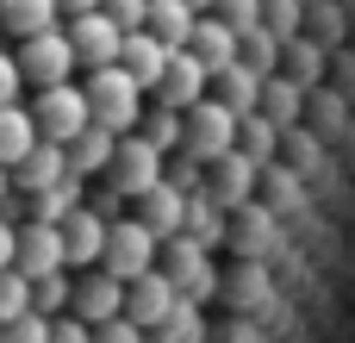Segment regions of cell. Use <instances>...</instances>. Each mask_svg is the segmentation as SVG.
Masks as SVG:
<instances>
[{
    "label": "cell",
    "mask_w": 355,
    "mask_h": 343,
    "mask_svg": "<svg viewBox=\"0 0 355 343\" xmlns=\"http://www.w3.org/2000/svg\"><path fill=\"white\" fill-rule=\"evenodd\" d=\"M87 106H94V125H106L112 137H137L144 119H150V112H144V87L125 75V62L87 75Z\"/></svg>",
    "instance_id": "obj_1"
},
{
    "label": "cell",
    "mask_w": 355,
    "mask_h": 343,
    "mask_svg": "<svg viewBox=\"0 0 355 343\" xmlns=\"http://www.w3.org/2000/svg\"><path fill=\"white\" fill-rule=\"evenodd\" d=\"M100 269L131 287V281H144L150 269H162V237L131 212V219H119V225L106 231V262H100Z\"/></svg>",
    "instance_id": "obj_2"
},
{
    "label": "cell",
    "mask_w": 355,
    "mask_h": 343,
    "mask_svg": "<svg viewBox=\"0 0 355 343\" xmlns=\"http://www.w3.org/2000/svg\"><path fill=\"white\" fill-rule=\"evenodd\" d=\"M162 275H168V281H175V294H181V300H193V306H206V300H218V294H225V275H218L212 250H200L193 237L162 244Z\"/></svg>",
    "instance_id": "obj_3"
},
{
    "label": "cell",
    "mask_w": 355,
    "mask_h": 343,
    "mask_svg": "<svg viewBox=\"0 0 355 343\" xmlns=\"http://www.w3.org/2000/svg\"><path fill=\"white\" fill-rule=\"evenodd\" d=\"M37 131H44V144H75V137H87L94 131V106H87V87H50V94H37Z\"/></svg>",
    "instance_id": "obj_4"
},
{
    "label": "cell",
    "mask_w": 355,
    "mask_h": 343,
    "mask_svg": "<svg viewBox=\"0 0 355 343\" xmlns=\"http://www.w3.org/2000/svg\"><path fill=\"white\" fill-rule=\"evenodd\" d=\"M237 131H243V119H237L231 106L206 100V106H193V112H187V156L212 169V162L237 156Z\"/></svg>",
    "instance_id": "obj_5"
},
{
    "label": "cell",
    "mask_w": 355,
    "mask_h": 343,
    "mask_svg": "<svg viewBox=\"0 0 355 343\" xmlns=\"http://www.w3.org/2000/svg\"><path fill=\"white\" fill-rule=\"evenodd\" d=\"M19 56V69H25V81L37 87V94H50V87H69V75H75V44H69V31H44V37H31V44H19L12 50Z\"/></svg>",
    "instance_id": "obj_6"
},
{
    "label": "cell",
    "mask_w": 355,
    "mask_h": 343,
    "mask_svg": "<svg viewBox=\"0 0 355 343\" xmlns=\"http://www.w3.org/2000/svg\"><path fill=\"white\" fill-rule=\"evenodd\" d=\"M131 206L144 200V194H156L162 181H168V156L156 150V144H144V137H125L119 144V162H112V175H106Z\"/></svg>",
    "instance_id": "obj_7"
},
{
    "label": "cell",
    "mask_w": 355,
    "mask_h": 343,
    "mask_svg": "<svg viewBox=\"0 0 355 343\" xmlns=\"http://www.w3.org/2000/svg\"><path fill=\"white\" fill-rule=\"evenodd\" d=\"M19 275L25 281L69 275V237H62V225H44V219L19 225Z\"/></svg>",
    "instance_id": "obj_8"
},
{
    "label": "cell",
    "mask_w": 355,
    "mask_h": 343,
    "mask_svg": "<svg viewBox=\"0 0 355 343\" xmlns=\"http://www.w3.org/2000/svg\"><path fill=\"white\" fill-rule=\"evenodd\" d=\"M206 100H212V69H206L193 50H175V56H168V75H162V87H156V106L193 112V106H206Z\"/></svg>",
    "instance_id": "obj_9"
},
{
    "label": "cell",
    "mask_w": 355,
    "mask_h": 343,
    "mask_svg": "<svg viewBox=\"0 0 355 343\" xmlns=\"http://www.w3.org/2000/svg\"><path fill=\"white\" fill-rule=\"evenodd\" d=\"M256 194H262V169L237 150V156H225V162H212L206 169V200H218L231 219L243 212V206H256Z\"/></svg>",
    "instance_id": "obj_10"
},
{
    "label": "cell",
    "mask_w": 355,
    "mask_h": 343,
    "mask_svg": "<svg viewBox=\"0 0 355 343\" xmlns=\"http://www.w3.org/2000/svg\"><path fill=\"white\" fill-rule=\"evenodd\" d=\"M125 294H131V287H125L119 275L94 269V275H75V306H69V312H75L81 325H94V331H100V325L125 319Z\"/></svg>",
    "instance_id": "obj_11"
},
{
    "label": "cell",
    "mask_w": 355,
    "mask_h": 343,
    "mask_svg": "<svg viewBox=\"0 0 355 343\" xmlns=\"http://www.w3.org/2000/svg\"><path fill=\"white\" fill-rule=\"evenodd\" d=\"M175 306H181V294H175V281H168L162 269H150V275L131 281V294H125V319H131L137 331H150V337L175 319Z\"/></svg>",
    "instance_id": "obj_12"
},
{
    "label": "cell",
    "mask_w": 355,
    "mask_h": 343,
    "mask_svg": "<svg viewBox=\"0 0 355 343\" xmlns=\"http://www.w3.org/2000/svg\"><path fill=\"white\" fill-rule=\"evenodd\" d=\"M62 31H69L75 56L87 62V75H94V69H112V62L125 56V31H119V25L106 19V12H87V19H69Z\"/></svg>",
    "instance_id": "obj_13"
},
{
    "label": "cell",
    "mask_w": 355,
    "mask_h": 343,
    "mask_svg": "<svg viewBox=\"0 0 355 343\" xmlns=\"http://www.w3.org/2000/svg\"><path fill=\"white\" fill-rule=\"evenodd\" d=\"M231 244H237V262H268V250H281V219L256 200L231 219Z\"/></svg>",
    "instance_id": "obj_14"
},
{
    "label": "cell",
    "mask_w": 355,
    "mask_h": 343,
    "mask_svg": "<svg viewBox=\"0 0 355 343\" xmlns=\"http://www.w3.org/2000/svg\"><path fill=\"white\" fill-rule=\"evenodd\" d=\"M106 219L94 212V206H81L69 225H62V237H69V269H81V275H94L100 262H106Z\"/></svg>",
    "instance_id": "obj_15"
},
{
    "label": "cell",
    "mask_w": 355,
    "mask_h": 343,
    "mask_svg": "<svg viewBox=\"0 0 355 343\" xmlns=\"http://www.w3.org/2000/svg\"><path fill=\"white\" fill-rule=\"evenodd\" d=\"M168 56H175V50H168L162 37H150V31H131L119 62H125V75H131L144 94H156V87H162V75H168Z\"/></svg>",
    "instance_id": "obj_16"
},
{
    "label": "cell",
    "mask_w": 355,
    "mask_h": 343,
    "mask_svg": "<svg viewBox=\"0 0 355 343\" xmlns=\"http://www.w3.org/2000/svg\"><path fill=\"white\" fill-rule=\"evenodd\" d=\"M62 181H75V169H69V150H62V144H37V150H31V162H25V169H12V187H19V194H31V200H37V194H50V187H62Z\"/></svg>",
    "instance_id": "obj_17"
},
{
    "label": "cell",
    "mask_w": 355,
    "mask_h": 343,
    "mask_svg": "<svg viewBox=\"0 0 355 343\" xmlns=\"http://www.w3.org/2000/svg\"><path fill=\"white\" fill-rule=\"evenodd\" d=\"M187 206H193V200H187L181 187H168V181H162L156 194H144V200H137V219H144L162 244H175V237H187Z\"/></svg>",
    "instance_id": "obj_18"
},
{
    "label": "cell",
    "mask_w": 355,
    "mask_h": 343,
    "mask_svg": "<svg viewBox=\"0 0 355 343\" xmlns=\"http://www.w3.org/2000/svg\"><path fill=\"white\" fill-rule=\"evenodd\" d=\"M37 144H44V131H37L31 106H0V169H25Z\"/></svg>",
    "instance_id": "obj_19"
},
{
    "label": "cell",
    "mask_w": 355,
    "mask_h": 343,
    "mask_svg": "<svg viewBox=\"0 0 355 343\" xmlns=\"http://www.w3.org/2000/svg\"><path fill=\"white\" fill-rule=\"evenodd\" d=\"M0 25L19 44H31L44 31H62V0H0Z\"/></svg>",
    "instance_id": "obj_20"
},
{
    "label": "cell",
    "mask_w": 355,
    "mask_h": 343,
    "mask_svg": "<svg viewBox=\"0 0 355 343\" xmlns=\"http://www.w3.org/2000/svg\"><path fill=\"white\" fill-rule=\"evenodd\" d=\"M262 206H268L275 219H281V212H287V219H306V212H312L306 175H300V169H281V162L262 169Z\"/></svg>",
    "instance_id": "obj_21"
},
{
    "label": "cell",
    "mask_w": 355,
    "mask_h": 343,
    "mask_svg": "<svg viewBox=\"0 0 355 343\" xmlns=\"http://www.w3.org/2000/svg\"><path fill=\"white\" fill-rule=\"evenodd\" d=\"M225 300L237 312H275V269L268 262H237V275L225 281Z\"/></svg>",
    "instance_id": "obj_22"
},
{
    "label": "cell",
    "mask_w": 355,
    "mask_h": 343,
    "mask_svg": "<svg viewBox=\"0 0 355 343\" xmlns=\"http://www.w3.org/2000/svg\"><path fill=\"white\" fill-rule=\"evenodd\" d=\"M262 87H268V81H262V75H250L243 62H231L225 75H212V100H218V106H231L237 119H256V112H262Z\"/></svg>",
    "instance_id": "obj_23"
},
{
    "label": "cell",
    "mask_w": 355,
    "mask_h": 343,
    "mask_svg": "<svg viewBox=\"0 0 355 343\" xmlns=\"http://www.w3.org/2000/svg\"><path fill=\"white\" fill-rule=\"evenodd\" d=\"M119 144H125V137H112L106 125H94L87 137H75V144H69V169H75V181L112 175V162H119Z\"/></svg>",
    "instance_id": "obj_24"
},
{
    "label": "cell",
    "mask_w": 355,
    "mask_h": 343,
    "mask_svg": "<svg viewBox=\"0 0 355 343\" xmlns=\"http://www.w3.org/2000/svg\"><path fill=\"white\" fill-rule=\"evenodd\" d=\"M237 44H243V37H237V31H231V25H225V19H212V12H206V19H200V31H193V44H187V50H193V56H200V62H206V69H212V75H225V69H231V62H237Z\"/></svg>",
    "instance_id": "obj_25"
},
{
    "label": "cell",
    "mask_w": 355,
    "mask_h": 343,
    "mask_svg": "<svg viewBox=\"0 0 355 343\" xmlns=\"http://www.w3.org/2000/svg\"><path fill=\"white\" fill-rule=\"evenodd\" d=\"M306 106H312V94H306V87H293L287 75H275V81L262 87V119H275V125H281L287 137L300 131V119H306Z\"/></svg>",
    "instance_id": "obj_26"
},
{
    "label": "cell",
    "mask_w": 355,
    "mask_h": 343,
    "mask_svg": "<svg viewBox=\"0 0 355 343\" xmlns=\"http://www.w3.org/2000/svg\"><path fill=\"white\" fill-rule=\"evenodd\" d=\"M193 31H200V12H193L187 0H156V6H150V37H162L168 50H187Z\"/></svg>",
    "instance_id": "obj_27"
},
{
    "label": "cell",
    "mask_w": 355,
    "mask_h": 343,
    "mask_svg": "<svg viewBox=\"0 0 355 343\" xmlns=\"http://www.w3.org/2000/svg\"><path fill=\"white\" fill-rule=\"evenodd\" d=\"M187 237H193L200 250H218V244H231V212H225L218 200H206V194H200V200L187 206Z\"/></svg>",
    "instance_id": "obj_28"
},
{
    "label": "cell",
    "mask_w": 355,
    "mask_h": 343,
    "mask_svg": "<svg viewBox=\"0 0 355 343\" xmlns=\"http://www.w3.org/2000/svg\"><path fill=\"white\" fill-rule=\"evenodd\" d=\"M237 62H243L250 75H262V81H275V75H281V62H287V44H281L275 31H250V37L237 44Z\"/></svg>",
    "instance_id": "obj_29"
},
{
    "label": "cell",
    "mask_w": 355,
    "mask_h": 343,
    "mask_svg": "<svg viewBox=\"0 0 355 343\" xmlns=\"http://www.w3.org/2000/svg\"><path fill=\"white\" fill-rule=\"evenodd\" d=\"M324 44H312V37H300V44H287V62H281V75L293 81V87H306V94H318V81H324Z\"/></svg>",
    "instance_id": "obj_30"
},
{
    "label": "cell",
    "mask_w": 355,
    "mask_h": 343,
    "mask_svg": "<svg viewBox=\"0 0 355 343\" xmlns=\"http://www.w3.org/2000/svg\"><path fill=\"white\" fill-rule=\"evenodd\" d=\"M144 144H156L162 156H181L187 150V112H168V106H150V119H144V131H137Z\"/></svg>",
    "instance_id": "obj_31"
},
{
    "label": "cell",
    "mask_w": 355,
    "mask_h": 343,
    "mask_svg": "<svg viewBox=\"0 0 355 343\" xmlns=\"http://www.w3.org/2000/svg\"><path fill=\"white\" fill-rule=\"evenodd\" d=\"M281 137H287V131H281L275 119H262V112H256V119H243V131H237V150H243L256 169H275V150H281Z\"/></svg>",
    "instance_id": "obj_32"
},
{
    "label": "cell",
    "mask_w": 355,
    "mask_h": 343,
    "mask_svg": "<svg viewBox=\"0 0 355 343\" xmlns=\"http://www.w3.org/2000/svg\"><path fill=\"white\" fill-rule=\"evenodd\" d=\"M306 37L324 44V50L343 44V37H349V6H343V0H312V6H306Z\"/></svg>",
    "instance_id": "obj_33"
},
{
    "label": "cell",
    "mask_w": 355,
    "mask_h": 343,
    "mask_svg": "<svg viewBox=\"0 0 355 343\" xmlns=\"http://www.w3.org/2000/svg\"><path fill=\"white\" fill-rule=\"evenodd\" d=\"M306 6L312 0H262V31H275L281 44H300L306 37Z\"/></svg>",
    "instance_id": "obj_34"
},
{
    "label": "cell",
    "mask_w": 355,
    "mask_h": 343,
    "mask_svg": "<svg viewBox=\"0 0 355 343\" xmlns=\"http://www.w3.org/2000/svg\"><path fill=\"white\" fill-rule=\"evenodd\" d=\"M150 343H212V325H206V312H200L193 300H181V306H175V319H168Z\"/></svg>",
    "instance_id": "obj_35"
},
{
    "label": "cell",
    "mask_w": 355,
    "mask_h": 343,
    "mask_svg": "<svg viewBox=\"0 0 355 343\" xmlns=\"http://www.w3.org/2000/svg\"><path fill=\"white\" fill-rule=\"evenodd\" d=\"M62 306H75V281H69V275L31 281V312H44V319H62Z\"/></svg>",
    "instance_id": "obj_36"
},
{
    "label": "cell",
    "mask_w": 355,
    "mask_h": 343,
    "mask_svg": "<svg viewBox=\"0 0 355 343\" xmlns=\"http://www.w3.org/2000/svg\"><path fill=\"white\" fill-rule=\"evenodd\" d=\"M25 312H31V281H25L19 269H6V275H0V331L19 325Z\"/></svg>",
    "instance_id": "obj_37"
},
{
    "label": "cell",
    "mask_w": 355,
    "mask_h": 343,
    "mask_svg": "<svg viewBox=\"0 0 355 343\" xmlns=\"http://www.w3.org/2000/svg\"><path fill=\"white\" fill-rule=\"evenodd\" d=\"M212 19H225L237 37H250V31H262V0H218Z\"/></svg>",
    "instance_id": "obj_38"
},
{
    "label": "cell",
    "mask_w": 355,
    "mask_h": 343,
    "mask_svg": "<svg viewBox=\"0 0 355 343\" xmlns=\"http://www.w3.org/2000/svg\"><path fill=\"white\" fill-rule=\"evenodd\" d=\"M150 6H156V0H106L100 12H106V19L131 37V31H150Z\"/></svg>",
    "instance_id": "obj_39"
},
{
    "label": "cell",
    "mask_w": 355,
    "mask_h": 343,
    "mask_svg": "<svg viewBox=\"0 0 355 343\" xmlns=\"http://www.w3.org/2000/svg\"><path fill=\"white\" fill-rule=\"evenodd\" d=\"M0 343H50V319H44V312H25L19 325L0 331Z\"/></svg>",
    "instance_id": "obj_40"
},
{
    "label": "cell",
    "mask_w": 355,
    "mask_h": 343,
    "mask_svg": "<svg viewBox=\"0 0 355 343\" xmlns=\"http://www.w3.org/2000/svg\"><path fill=\"white\" fill-rule=\"evenodd\" d=\"M19 87H25V69H19V56L0 50V106H19Z\"/></svg>",
    "instance_id": "obj_41"
},
{
    "label": "cell",
    "mask_w": 355,
    "mask_h": 343,
    "mask_svg": "<svg viewBox=\"0 0 355 343\" xmlns=\"http://www.w3.org/2000/svg\"><path fill=\"white\" fill-rule=\"evenodd\" d=\"M50 343H94V325H81L75 312H62V319H50Z\"/></svg>",
    "instance_id": "obj_42"
},
{
    "label": "cell",
    "mask_w": 355,
    "mask_h": 343,
    "mask_svg": "<svg viewBox=\"0 0 355 343\" xmlns=\"http://www.w3.org/2000/svg\"><path fill=\"white\" fill-rule=\"evenodd\" d=\"M94 343H150V331H137L131 319H112V325H100Z\"/></svg>",
    "instance_id": "obj_43"
},
{
    "label": "cell",
    "mask_w": 355,
    "mask_h": 343,
    "mask_svg": "<svg viewBox=\"0 0 355 343\" xmlns=\"http://www.w3.org/2000/svg\"><path fill=\"white\" fill-rule=\"evenodd\" d=\"M6 269H19V225L12 219H0V275Z\"/></svg>",
    "instance_id": "obj_44"
},
{
    "label": "cell",
    "mask_w": 355,
    "mask_h": 343,
    "mask_svg": "<svg viewBox=\"0 0 355 343\" xmlns=\"http://www.w3.org/2000/svg\"><path fill=\"white\" fill-rule=\"evenodd\" d=\"M106 0H62V19H87V12H100Z\"/></svg>",
    "instance_id": "obj_45"
},
{
    "label": "cell",
    "mask_w": 355,
    "mask_h": 343,
    "mask_svg": "<svg viewBox=\"0 0 355 343\" xmlns=\"http://www.w3.org/2000/svg\"><path fill=\"white\" fill-rule=\"evenodd\" d=\"M12 212V169H0V219Z\"/></svg>",
    "instance_id": "obj_46"
},
{
    "label": "cell",
    "mask_w": 355,
    "mask_h": 343,
    "mask_svg": "<svg viewBox=\"0 0 355 343\" xmlns=\"http://www.w3.org/2000/svg\"><path fill=\"white\" fill-rule=\"evenodd\" d=\"M187 6H193V12H200V19H206V12H212V6H218V0H187Z\"/></svg>",
    "instance_id": "obj_47"
},
{
    "label": "cell",
    "mask_w": 355,
    "mask_h": 343,
    "mask_svg": "<svg viewBox=\"0 0 355 343\" xmlns=\"http://www.w3.org/2000/svg\"><path fill=\"white\" fill-rule=\"evenodd\" d=\"M0 31H6V25H0Z\"/></svg>",
    "instance_id": "obj_48"
}]
</instances>
